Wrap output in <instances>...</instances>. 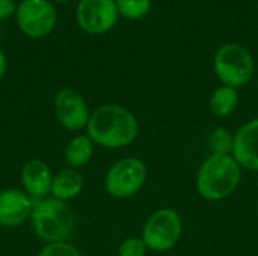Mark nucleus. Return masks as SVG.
Wrapping results in <instances>:
<instances>
[{
  "mask_svg": "<svg viewBox=\"0 0 258 256\" xmlns=\"http://www.w3.org/2000/svg\"><path fill=\"white\" fill-rule=\"evenodd\" d=\"M86 136L94 145L107 149L125 148L138 139L139 122L127 107L119 104H103L91 112Z\"/></svg>",
  "mask_w": 258,
  "mask_h": 256,
  "instance_id": "obj_1",
  "label": "nucleus"
},
{
  "mask_svg": "<svg viewBox=\"0 0 258 256\" xmlns=\"http://www.w3.org/2000/svg\"><path fill=\"white\" fill-rule=\"evenodd\" d=\"M242 180V167L233 155L210 154L197 175V190L203 199L219 202L231 196Z\"/></svg>",
  "mask_w": 258,
  "mask_h": 256,
  "instance_id": "obj_2",
  "label": "nucleus"
},
{
  "mask_svg": "<svg viewBox=\"0 0 258 256\" xmlns=\"http://www.w3.org/2000/svg\"><path fill=\"white\" fill-rule=\"evenodd\" d=\"M30 223L35 235L45 244L65 243L76 229V216L67 202L45 198L35 201Z\"/></svg>",
  "mask_w": 258,
  "mask_h": 256,
  "instance_id": "obj_3",
  "label": "nucleus"
},
{
  "mask_svg": "<svg viewBox=\"0 0 258 256\" xmlns=\"http://www.w3.org/2000/svg\"><path fill=\"white\" fill-rule=\"evenodd\" d=\"M213 66L219 81L234 89L245 86L254 75V59L239 44L222 45L215 54Z\"/></svg>",
  "mask_w": 258,
  "mask_h": 256,
  "instance_id": "obj_4",
  "label": "nucleus"
},
{
  "mask_svg": "<svg viewBox=\"0 0 258 256\" xmlns=\"http://www.w3.org/2000/svg\"><path fill=\"white\" fill-rule=\"evenodd\" d=\"M147 177L148 169L141 158L125 157L109 167L104 178V189L115 199H128L141 192Z\"/></svg>",
  "mask_w": 258,
  "mask_h": 256,
  "instance_id": "obj_5",
  "label": "nucleus"
},
{
  "mask_svg": "<svg viewBox=\"0 0 258 256\" xmlns=\"http://www.w3.org/2000/svg\"><path fill=\"white\" fill-rule=\"evenodd\" d=\"M183 222L174 208L154 211L144 225L142 240L153 252H168L174 249L181 237Z\"/></svg>",
  "mask_w": 258,
  "mask_h": 256,
  "instance_id": "obj_6",
  "label": "nucleus"
},
{
  "mask_svg": "<svg viewBox=\"0 0 258 256\" xmlns=\"http://www.w3.org/2000/svg\"><path fill=\"white\" fill-rule=\"evenodd\" d=\"M15 20L23 35L39 39L56 27L57 11L50 0H23L17 5Z\"/></svg>",
  "mask_w": 258,
  "mask_h": 256,
  "instance_id": "obj_7",
  "label": "nucleus"
},
{
  "mask_svg": "<svg viewBox=\"0 0 258 256\" xmlns=\"http://www.w3.org/2000/svg\"><path fill=\"white\" fill-rule=\"evenodd\" d=\"M115 0H80L76 9L79 27L88 35H104L118 21Z\"/></svg>",
  "mask_w": 258,
  "mask_h": 256,
  "instance_id": "obj_8",
  "label": "nucleus"
},
{
  "mask_svg": "<svg viewBox=\"0 0 258 256\" xmlns=\"http://www.w3.org/2000/svg\"><path fill=\"white\" fill-rule=\"evenodd\" d=\"M54 112L59 124L68 131H80L88 127L91 112L86 100L73 88H62L54 97Z\"/></svg>",
  "mask_w": 258,
  "mask_h": 256,
  "instance_id": "obj_9",
  "label": "nucleus"
},
{
  "mask_svg": "<svg viewBox=\"0 0 258 256\" xmlns=\"http://www.w3.org/2000/svg\"><path fill=\"white\" fill-rule=\"evenodd\" d=\"M33 204L35 201L24 190H0V226L18 228L30 220Z\"/></svg>",
  "mask_w": 258,
  "mask_h": 256,
  "instance_id": "obj_10",
  "label": "nucleus"
},
{
  "mask_svg": "<svg viewBox=\"0 0 258 256\" xmlns=\"http://www.w3.org/2000/svg\"><path fill=\"white\" fill-rule=\"evenodd\" d=\"M53 174L50 166L41 158H30L23 164L21 184L23 190L33 199L41 201L48 198L51 192Z\"/></svg>",
  "mask_w": 258,
  "mask_h": 256,
  "instance_id": "obj_11",
  "label": "nucleus"
},
{
  "mask_svg": "<svg viewBox=\"0 0 258 256\" xmlns=\"http://www.w3.org/2000/svg\"><path fill=\"white\" fill-rule=\"evenodd\" d=\"M231 155L240 167L258 172V118L248 121L236 131Z\"/></svg>",
  "mask_w": 258,
  "mask_h": 256,
  "instance_id": "obj_12",
  "label": "nucleus"
},
{
  "mask_svg": "<svg viewBox=\"0 0 258 256\" xmlns=\"http://www.w3.org/2000/svg\"><path fill=\"white\" fill-rule=\"evenodd\" d=\"M85 181H83V175L71 167L62 169L59 170L54 177H53V183H51V198L62 201V202H68L76 199L82 190H83Z\"/></svg>",
  "mask_w": 258,
  "mask_h": 256,
  "instance_id": "obj_13",
  "label": "nucleus"
},
{
  "mask_svg": "<svg viewBox=\"0 0 258 256\" xmlns=\"http://www.w3.org/2000/svg\"><path fill=\"white\" fill-rule=\"evenodd\" d=\"M94 154V142L86 134L74 136L65 148V161L68 167L79 169L88 164Z\"/></svg>",
  "mask_w": 258,
  "mask_h": 256,
  "instance_id": "obj_14",
  "label": "nucleus"
},
{
  "mask_svg": "<svg viewBox=\"0 0 258 256\" xmlns=\"http://www.w3.org/2000/svg\"><path fill=\"white\" fill-rule=\"evenodd\" d=\"M239 104V94L234 88L230 86H219L213 91L209 100L210 110L218 118L230 116Z\"/></svg>",
  "mask_w": 258,
  "mask_h": 256,
  "instance_id": "obj_15",
  "label": "nucleus"
},
{
  "mask_svg": "<svg viewBox=\"0 0 258 256\" xmlns=\"http://www.w3.org/2000/svg\"><path fill=\"white\" fill-rule=\"evenodd\" d=\"M209 146L215 155H231L234 146V134L227 128H215L209 137Z\"/></svg>",
  "mask_w": 258,
  "mask_h": 256,
  "instance_id": "obj_16",
  "label": "nucleus"
},
{
  "mask_svg": "<svg viewBox=\"0 0 258 256\" xmlns=\"http://www.w3.org/2000/svg\"><path fill=\"white\" fill-rule=\"evenodd\" d=\"M119 15L127 20L144 18L151 8V0H115Z\"/></svg>",
  "mask_w": 258,
  "mask_h": 256,
  "instance_id": "obj_17",
  "label": "nucleus"
},
{
  "mask_svg": "<svg viewBox=\"0 0 258 256\" xmlns=\"http://www.w3.org/2000/svg\"><path fill=\"white\" fill-rule=\"evenodd\" d=\"M147 244L142 237H128L125 238L118 249L119 256H145L147 255Z\"/></svg>",
  "mask_w": 258,
  "mask_h": 256,
  "instance_id": "obj_18",
  "label": "nucleus"
},
{
  "mask_svg": "<svg viewBox=\"0 0 258 256\" xmlns=\"http://www.w3.org/2000/svg\"><path fill=\"white\" fill-rule=\"evenodd\" d=\"M38 256H83L80 253V250L73 246L71 243L65 241V243H50L45 244Z\"/></svg>",
  "mask_w": 258,
  "mask_h": 256,
  "instance_id": "obj_19",
  "label": "nucleus"
},
{
  "mask_svg": "<svg viewBox=\"0 0 258 256\" xmlns=\"http://www.w3.org/2000/svg\"><path fill=\"white\" fill-rule=\"evenodd\" d=\"M17 12V5L14 0H0V21L11 18Z\"/></svg>",
  "mask_w": 258,
  "mask_h": 256,
  "instance_id": "obj_20",
  "label": "nucleus"
},
{
  "mask_svg": "<svg viewBox=\"0 0 258 256\" xmlns=\"http://www.w3.org/2000/svg\"><path fill=\"white\" fill-rule=\"evenodd\" d=\"M6 69H8V60H6L5 53H3V51H2V48H0V80L5 77Z\"/></svg>",
  "mask_w": 258,
  "mask_h": 256,
  "instance_id": "obj_21",
  "label": "nucleus"
},
{
  "mask_svg": "<svg viewBox=\"0 0 258 256\" xmlns=\"http://www.w3.org/2000/svg\"><path fill=\"white\" fill-rule=\"evenodd\" d=\"M54 2H57V3H67V2H70V0H54Z\"/></svg>",
  "mask_w": 258,
  "mask_h": 256,
  "instance_id": "obj_22",
  "label": "nucleus"
},
{
  "mask_svg": "<svg viewBox=\"0 0 258 256\" xmlns=\"http://www.w3.org/2000/svg\"><path fill=\"white\" fill-rule=\"evenodd\" d=\"M14 2H15V0H14ZM21 2H23V0H21Z\"/></svg>",
  "mask_w": 258,
  "mask_h": 256,
  "instance_id": "obj_23",
  "label": "nucleus"
}]
</instances>
